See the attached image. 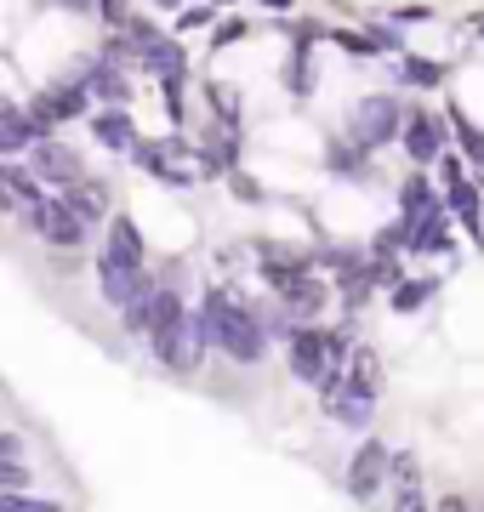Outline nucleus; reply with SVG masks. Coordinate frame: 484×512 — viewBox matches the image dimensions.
Here are the masks:
<instances>
[{"label": "nucleus", "mask_w": 484, "mask_h": 512, "mask_svg": "<svg viewBox=\"0 0 484 512\" xmlns=\"http://www.w3.org/2000/svg\"><path fill=\"white\" fill-rule=\"evenodd\" d=\"M268 6H274V12H285V6H291V0H268Z\"/></svg>", "instance_id": "30"}, {"label": "nucleus", "mask_w": 484, "mask_h": 512, "mask_svg": "<svg viewBox=\"0 0 484 512\" xmlns=\"http://www.w3.org/2000/svg\"><path fill=\"white\" fill-rule=\"evenodd\" d=\"M319 399H325V416H331L336 427H348V433H365L371 416H376V399L365 387H354L348 376H336L331 387H319Z\"/></svg>", "instance_id": "10"}, {"label": "nucleus", "mask_w": 484, "mask_h": 512, "mask_svg": "<svg viewBox=\"0 0 484 512\" xmlns=\"http://www.w3.org/2000/svg\"><path fill=\"white\" fill-rule=\"evenodd\" d=\"M63 6H75V12H80V6H92V0H63Z\"/></svg>", "instance_id": "31"}, {"label": "nucleus", "mask_w": 484, "mask_h": 512, "mask_svg": "<svg viewBox=\"0 0 484 512\" xmlns=\"http://www.w3.org/2000/svg\"><path fill=\"white\" fill-rule=\"evenodd\" d=\"M63 205H69V211L86 222V228H97V222H109V217H114L109 183H97V177H86V183H75V188H63Z\"/></svg>", "instance_id": "17"}, {"label": "nucleus", "mask_w": 484, "mask_h": 512, "mask_svg": "<svg viewBox=\"0 0 484 512\" xmlns=\"http://www.w3.org/2000/svg\"><path fill=\"white\" fill-rule=\"evenodd\" d=\"M433 205H439V194H433V183L422 177V171H410V177H405V188H399V211H405L399 222L422 217V211H433Z\"/></svg>", "instance_id": "21"}, {"label": "nucleus", "mask_w": 484, "mask_h": 512, "mask_svg": "<svg viewBox=\"0 0 484 512\" xmlns=\"http://www.w3.org/2000/svg\"><path fill=\"white\" fill-rule=\"evenodd\" d=\"M12 461H29V439L12 433V427H0V467H12Z\"/></svg>", "instance_id": "27"}, {"label": "nucleus", "mask_w": 484, "mask_h": 512, "mask_svg": "<svg viewBox=\"0 0 484 512\" xmlns=\"http://www.w3.org/2000/svg\"><path fill=\"white\" fill-rule=\"evenodd\" d=\"M450 245H456V228H450V211H445V205H433V211H422V217L405 222V251H416V256H445Z\"/></svg>", "instance_id": "12"}, {"label": "nucleus", "mask_w": 484, "mask_h": 512, "mask_svg": "<svg viewBox=\"0 0 484 512\" xmlns=\"http://www.w3.org/2000/svg\"><path fill=\"white\" fill-rule=\"evenodd\" d=\"M0 512H63L57 495H29V490H0Z\"/></svg>", "instance_id": "23"}, {"label": "nucleus", "mask_w": 484, "mask_h": 512, "mask_svg": "<svg viewBox=\"0 0 484 512\" xmlns=\"http://www.w3.org/2000/svg\"><path fill=\"white\" fill-rule=\"evenodd\" d=\"M445 120H450V131H456V143H462V154H467V160H473V165L484 171V131L473 126V120H467L462 109H450Z\"/></svg>", "instance_id": "22"}, {"label": "nucleus", "mask_w": 484, "mask_h": 512, "mask_svg": "<svg viewBox=\"0 0 484 512\" xmlns=\"http://www.w3.org/2000/svg\"><path fill=\"white\" fill-rule=\"evenodd\" d=\"M18 148H29V143H23L18 131H6V126H0V154H18Z\"/></svg>", "instance_id": "29"}, {"label": "nucleus", "mask_w": 484, "mask_h": 512, "mask_svg": "<svg viewBox=\"0 0 484 512\" xmlns=\"http://www.w3.org/2000/svg\"><path fill=\"white\" fill-rule=\"evenodd\" d=\"M29 217V228H35L52 251H86V239H92V228L63 205V194H46V200L35 205V211H23Z\"/></svg>", "instance_id": "5"}, {"label": "nucleus", "mask_w": 484, "mask_h": 512, "mask_svg": "<svg viewBox=\"0 0 484 512\" xmlns=\"http://www.w3.org/2000/svg\"><path fill=\"white\" fill-rule=\"evenodd\" d=\"M285 370H291L302 387H314L319 393V387H331L348 365L331 353V330L325 325H297L291 336H285Z\"/></svg>", "instance_id": "3"}, {"label": "nucleus", "mask_w": 484, "mask_h": 512, "mask_svg": "<svg viewBox=\"0 0 484 512\" xmlns=\"http://www.w3.org/2000/svg\"><path fill=\"white\" fill-rule=\"evenodd\" d=\"M257 262H262V279L274 285V296H291L302 279L314 274V268H308V256H302V251H280V245H262Z\"/></svg>", "instance_id": "13"}, {"label": "nucleus", "mask_w": 484, "mask_h": 512, "mask_svg": "<svg viewBox=\"0 0 484 512\" xmlns=\"http://www.w3.org/2000/svg\"><path fill=\"white\" fill-rule=\"evenodd\" d=\"M325 160H331V171H365V160H371V148H359L354 137H348V143H331V154H325Z\"/></svg>", "instance_id": "25"}, {"label": "nucleus", "mask_w": 484, "mask_h": 512, "mask_svg": "<svg viewBox=\"0 0 484 512\" xmlns=\"http://www.w3.org/2000/svg\"><path fill=\"white\" fill-rule=\"evenodd\" d=\"M29 171H35L40 183H52V188L86 183V160H80L69 143H57V137H40V143L29 148Z\"/></svg>", "instance_id": "8"}, {"label": "nucleus", "mask_w": 484, "mask_h": 512, "mask_svg": "<svg viewBox=\"0 0 484 512\" xmlns=\"http://www.w3.org/2000/svg\"><path fill=\"white\" fill-rule=\"evenodd\" d=\"M103 228H109V239H103V256H109V262H120V268H149V245L137 234V222L109 217Z\"/></svg>", "instance_id": "15"}, {"label": "nucleus", "mask_w": 484, "mask_h": 512, "mask_svg": "<svg viewBox=\"0 0 484 512\" xmlns=\"http://www.w3.org/2000/svg\"><path fill=\"white\" fill-rule=\"evenodd\" d=\"M433 296H439V279L416 274V279H393L388 302H393V313H416V308H428Z\"/></svg>", "instance_id": "20"}, {"label": "nucleus", "mask_w": 484, "mask_h": 512, "mask_svg": "<svg viewBox=\"0 0 484 512\" xmlns=\"http://www.w3.org/2000/svg\"><path fill=\"white\" fill-rule=\"evenodd\" d=\"M92 131H97V143L114 148V154H137L143 148V137H137V126H131V114L114 103V109H97L92 114Z\"/></svg>", "instance_id": "18"}, {"label": "nucleus", "mask_w": 484, "mask_h": 512, "mask_svg": "<svg viewBox=\"0 0 484 512\" xmlns=\"http://www.w3.org/2000/svg\"><path fill=\"white\" fill-rule=\"evenodd\" d=\"M205 348H211V342H205L200 313H188L177 285H160V291H154V330H149L154 365L171 370V376H194V370L205 365Z\"/></svg>", "instance_id": "2"}, {"label": "nucleus", "mask_w": 484, "mask_h": 512, "mask_svg": "<svg viewBox=\"0 0 484 512\" xmlns=\"http://www.w3.org/2000/svg\"><path fill=\"white\" fill-rule=\"evenodd\" d=\"M200 325H205V342L223 353V359H234L240 370H251V365L268 359V325H262V308L245 291H234V285H205Z\"/></svg>", "instance_id": "1"}, {"label": "nucleus", "mask_w": 484, "mask_h": 512, "mask_svg": "<svg viewBox=\"0 0 484 512\" xmlns=\"http://www.w3.org/2000/svg\"><path fill=\"white\" fill-rule=\"evenodd\" d=\"M354 387H365L371 399H382V353L365 348V342H354V353H348V370H342Z\"/></svg>", "instance_id": "19"}, {"label": "nucleus", "mask_w": 484, "mask_h": 512, "mask_svg": "<svg viewBox=\"0 0 484 512\" xmlns=\"http://www.w3.org/2000/svg\"><path fill=\"white\" fill-rule=\"evenodd\" d=\"M399 69H405L410 86H439V80H445V63H416V57H405Z\"/></svg>", "instance_id": "26"}, {"label": "nucleus", "mask_w": 484, "mask_h": 512, "mask_svg": "<svg viewBox=\"0 0 484 512\" xmlns=\"http://www.w3.org/2000/svg\"><path fill=\"white\" fill-rule=\"evenodd\" d=\"M40 200H46V183L29 165H0V211H35Z\"/></svg>", "instance_id": "14"}, {"label": "nucleus", "mask_w": 484, "mask_h": 512, "mask_svg": "<svg viewBox=\"0 0 484 512\" xmlns=\"http://www.w3.org/2000/svg\"><path fill=\"white\" fill-rule=\"evenodd\" d=\"M388 512H433L428 501V478H422V461L399 450L393 456V473H388Z\"/></svg>", "instance_id": "11"}, {"label": "nucleus", "mask_w": 484, "mask_h": 512, "mask_svg": "<svg viewBox=\"0 0 484 512\" xmlns=\"http://www.w3.org/2000/svg\"><path fill=\"white\" fill-rule=\"evenodd\" d=\"M285 86H291L297 97L314 92V52H308V46H297V52H291V63H285Z\"/></svg>", "instance_id": "24"}, {"label": "nucleus", "mask_w": 484, "mask_h": 512, "mask_svg": "<svg viewBox=\"0 0 484 512\" xmlns=\"http://www.w3.org/2000/svg\"><path fill=\"white\" fill-rule=\"evenodd\" d=\"M97 296L109 308H131V302H149L154 296V274L149 268H120L109 256H97Z\"/></svg>", "instance_id": "7"}, {"label": "nucleus", "mask_w": 484, "mask_h": 512, "mask_svg": "<svg viewBox=\"0 0 484 512\" xmlns=\"http://www.w3.org/2000/svg\"><path fill=\"white\" fill-rule=\"evenodd\" d=\"M388 473H393V450L382 439H365L354 456H348V478H342V484H348V495H354V501H382Z\"/></svg>", "instance_id": "6"}, {"label": "nucleus", "mask_w": 484, "mask_h": 512, "mask_svg": "<svg viewBox=\"0 0 484 512\" xmlns=\"http://www.w3.org/2000/svg\"><path fill=\"white\" fill-rule=\"evenodd\" d=\"M479 35H484V18H479Z\"/></svg>", "instance_id": "32"}, {"label": "nucleus", "mask_w": 484, "mask_h": 512, "mask_svg": "<svg viewBox=\"0 0 484 512\" xmlns=\"http://www.w3.org/2000/svg\"><path fill=\"white\" fill-rule=\"evenodd\" d=\"M399 143H405V154L416 165H439L445 160V148H450V131H445V120H439L433 109H410Z\"/></svg>", "instance_id": "9"}, {"label": "nucleus", "mask_w": 484, "mask_h": 512, "mask_svg": "<svg viewBox=\"0 0 484 512\" xmlns=\"http://www.w3.org/2000/svg\"><path fill=\"white\" fill-rule=\"evenodd\" d=\"M439 165H445V183H450V194H445V211H450V217H462L467 228L479 234V228H484V211H479V188H473V183H467V177H462V171H456V160H450V154H445V160H439Z\"/></svg>", "instance_id": "16"}, {"label": "nucleus", "mask_w": 484, "mask_h": 512, "mask_svg": "<svg viewBox=\"0 0 484 512\" xmlns=\"http://www.w3.org/2000/svg\"><path fill=\"white\" fill-rule=\"evenodd\" d=\"M399 131H405V103L388 97V92L365 97V103L354 109V120H348V137H354L359 148H388Z\"/></svg>", "instance_id": "4"}, {"label": "nucleus", "mask_w": 484, "mask_h": 512, "mask_svg": "<svg viewBox=\"0 0 484 512\" xmlns=\"http://www.w3.org/2000/svg\"><path fill=\"white\" fill-rule=\"evenodd\" d=\"M439 512H479V507H473L467 495H445V501H439Z\"/></svg>", "instance_id": "28"}]
</instances>
